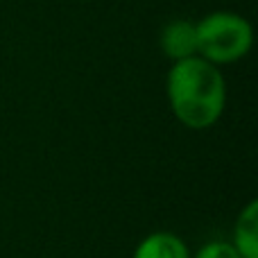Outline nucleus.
Listing matches in <instances>:
<instances>
[{
	"instance_id": "obj_1",
	"label": "nucleus",
	"mask_w": 258,
	"mask_h": 258,
	"mask_svg": "<svg viewBox=\"0 0 258 258\" xmlns=\"http://www.w3.org/2000/svg\"><path fill=\"white\" fill-rule=\"evenodd\" d=\"M168 100L179 122L190 129H206L222 116L227 84L215 63L195 54L170 68Z\"/></svg>"
},
{
	"instance_id": "obj_2",
	"label": "nucleus",
	"mask_w": 258,
	"mask_h": 258,
	"mask_svg": "<svg viewBox=\"0 0 258 258\" xmlns=\"http://www.w3.org/2000/svg\"><path fill=\"white\" fill-rule=\"evenodd\" d=\"M197 54L211 63H233L247 54L251 45V27L238 14L218 12L195 25Z\"/></svg>"
},
{
	"instance_id": "obj_3",
	"label": "nucleus",
	"mask_w": 258,
	"mask_h": 258,
	"mask_svg": "<svg viewBox=\"0 0 258 258\" xmlns=\"http://www.w3.org/2000/svg\"><path fill=\"white\" fill-rule=\"evenodd\" d=\"M161 50L168 59L181 61V59L197 54V30L195 23L172 21L161 32Z\"/></svg>"
},
{
	"instance_id": "obj_4",
	"label": "nucleus",
	"mask_w": 258,
	"mask_h": 258,
	"mask_svg": "<svg viewBox=\"0 0 258 258\" xmlns=\"http://www.w3.org/2000/svg\"><path fill=\"white\" fill-rule=\"evenodd\" d=\"M134 258H192L186 242L170 231L150 233L138 242Z\"/></svg>"
},
{
	"instance_id": "obj_5",
	"label": "nucleus",
	"mask_w": 258,
	"mask_h": 258,
	"mask_svg": "<svg viewBox=\"0 0 258 258\" xmlns=\"http://www.w3.org/2000/svg\"><path fill=\"white\" fill-rule=\"evenodd\" d=\"M233 247L240 258H258V202L251 200L240 211L233 229Z\"/></svg>"
},
{
	"instance_id": "obj_6",
	"label": "nucleus",
	"mask_w": 258,
	"mask_h": 258,
	"mask_svg": "<svg viewBox=\"0 0 258 258\" xmlns=\"http://www.w3.org/2000/svg\"><path fill=\"white\" fill-rule=\"evenodd\" d=\"M195 258H240V254L236 251V247H233L231 242L213 240V242L202 247V249L195 254Z\"/></svg>"
}]
</instances>
